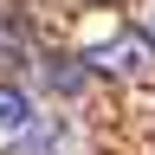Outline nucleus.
<instances>
[{"mask_svg": "<svg viewBox=\"0 0 155 155\" xmlns=\"http://www.w3.org/2000/svg\"><path fill=\"white\" fill-rule=\"evenodd\" d=\"M32 129H39L32 91H26V84H0V136H7V142H26Z\"/></svg>", "mask_w": 155, "mask_h": 155, "instance_id": "nucleus-1", "label": "nucleus"}, {"mask_svg": "<svg viewBox=\"0 0 155 155\" xmlns=\"http://www.w3.org/2000/svg\"><path fill=\"white\" fill-rule=\"evenodd\" d=\"M97 65L116 71V78H149V65H155V39H110V45L97 52Z\"/></svg>", "mask_w": 155, "mask_h": 155, "instance_id": "nucleus-2", "label": "nucleus"}, {"mask_svg": "<svg viewBox=\"0 0 155 155\" xmlns=\"http://www.w3.org/2000/svg\"><path fill=\"white\" fill-rule=\"evenodd\" d=\"M149 39H155V7H149Z\"/></svg>", "mask_w": 155, "mask_h": 155, "instance_id": "nucleus-3", "label": "nucleus"}]
</instances>
